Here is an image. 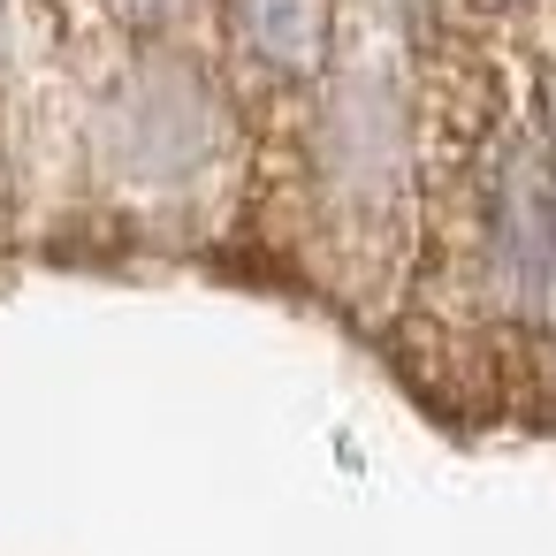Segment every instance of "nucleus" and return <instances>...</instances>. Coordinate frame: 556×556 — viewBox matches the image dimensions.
I'll return each instance as SVG.
<instances>
[{"label":"nucleus","instance_id":"obj_1","mask_svg":"<svg viewBox=\"0 0 556 556\" xmlns=\"http://www.w3.org/2000/svg\"><path fill=\"white\" fill-rule=\"evenodd\" d=\"M229 31L267 77H320L328 0H229Z\"/></svg>","mask_w":556,"mask_h":556},{"label":"nucleus","instance_id":"obj_2","mask_svg":"<svg viewBox=\"0 0 556 556\" xmlns=\"http://www.w3.org/2000/svg\"><path fill=\"white\" fill-rule=\"evenodd\" d=\"M115 16H130V24H161V16H176L184 0H108Z\"/></svg>","mask_w":556,"mask_h":556},{"label":"nucleus","instance_id":"obj_3","mask_svg":"<svg viewBox=\"0 0 556 556\" xmlns=\"http://www.w3.org/2000/svg\"><path fill=\"white\" fill-rule=\"evenodd\" d=\"M548 115H556V100H548ZM548 146H556V123H548Z\"/></svg>","mask_w":556,"mask_h":556}]
</instances>
